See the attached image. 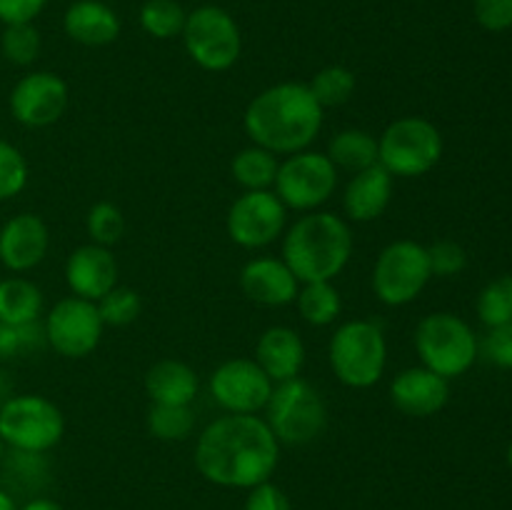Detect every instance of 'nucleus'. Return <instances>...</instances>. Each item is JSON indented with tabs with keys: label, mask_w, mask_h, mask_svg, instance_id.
Returning a JSON list of instances; mask_svg holds the SVG:
<instances>
[{
	"label": "nucleus",
	"mask_w": 512,
	"mask_h": 510,
	"mask_svg": "<svg viewBox=\"0 0 512 510\" xmlns=\"http://www.w3.org/2000/svg\"><path fill=\"white\" fill-rule=\"evenodd\" d=\"M68 100V83L58 73L35 70L23 75L10 90V113L25 128H48L63 118Z\"/></svg>",
	"instance_id": "2eb2a0df"
},
{
	"label": "nucleus",
	"mask_w": 512,
	"mask_h": 510,
	"mask_svg": "<svg viewBox=\"0 0 512 510\" xmlns=\"http://www.w3.org/2000/svg\"><path fill=\"white\" fill-rule=\"evenodd\" d=\"M475 20L490 33L512 28V0H475Z\"/></svg>",
	"instance_id": "ea45409f"
},
{
	"label": "nucleus",
	"mask_w": 512,
	"mask_h": 510,
	"mask_svg": "<svg viewBox=\"0 0 512 510\" xmlns=\"http://www.w3.org/2000/svg\"><path fill=\"white\" fill-rule=\"evenodd\" d=\"M265 423L280 445H310L328 430V405L303 378L275 383L265 405Z\"/></svg>",
	"instance_id": "39448f33"
},
{
	"label": "nucleus",
	"mask_w": 512,
	"mask_h": 510,
	"mask_svg": "<svg viewBox=\"0 0 512 510\" xmlns=\"http://www.w3.org/2000/svg\"><path fill=\"white\" fill-rule=\"evenodd\" d=\"M393 183L395 178L380 163L360 170L345 185L343 213L355 223H373L390 208Z\"/></svg>",
	"instance_id": "aec40b11"
},
{
	"label": "nucleus",
	"mask_w": 512,
	"mask_h": 510,
	"mask_svg": "<svg viewBox=\"0 0 512 510\" xmlns=\"http://www.w3.org/2000/svg\"><path fill=\"white\" fill-rule=\"evenodd\" d=\"M0 50H3L8 63L28 68V65H33L40 55L38 28H35L33 23L5 25L3 35H0Z\"/></svg>",
	"instance_id": "72a5a7b5"
},
{
	"label": "nucleus",
	"mask_w": 512,
	"mask_h": 510,
	"mask_svg": "<svg viewBox=\"0 0 512 510\" xmlns=\"http://www.w3.org/2000/svg\"><path fill=\"white\" fill-rule=\"evenodd\" d=\"M3 453H5V443L0 440V460H3Z\"/></svg>",
	"instance_id": "de8ad7c7"
},
{
	"label": "nucleus",
	"mask_w": 512,
	"mask_h": 510,
	"mask_svg": "<svg viewBox=\"0 0 512 510\" xmlns=\"http://www.w3.org/2000/svg\"><path fill=\"white\" fill-rule=\"evenodd\" d=\"M430 278L428 248L415 240H393L375 260L373 293L388 308H403L423 293Z\"/></svg>",
	"instance_id": "9d476101"
},
{
	"label": "nucleus",
	"mask_w": 512,
	"mask_h": 510,
	"mask_svg": "<svg viewBox=\"0 0 512 510\" xmlns=\"http://www.w3.org/2000/svg\"><path fill=\"white\" fill-rule=\"evenodd\" d=\"M253 360L273 383H285V380L300 378L303 373L305 343L298 330L288 325H273L258 338Z\"/></svg>",
	"instance_id": "412c9836"
},
{
	"label": "nucleus",
	"mask_w": 512,
	"mask_h": 510,
	"mask_svg": "<svg viewBox=\"0 0 512 510\" xmlns=\"http://www.w3.org/2000/svg\"><path fill=\"white\" fill-rule=\"evenodd\" d=\"M43 345H48V340H45V330L40 320L25 325L0 323V363L33 353Z\"/></svg>",
	"instance_id": "c9c22d12"
},
{
	"label": "nucleus",
	"mask_w": 512,
	"mask_h": 510,
	"mask_svg": "<svg viewBox=\"0 0 512 510\" xmlns=\"http://www.w3.org/2000/svg\"><path fill=\"white\" fill-rule=\"evenodd\" d=\"M0 463L5 465V475L23 490L43 488L50 473L45 453H28V450L10 448L8 455L3 453V460H0Z\"/></svg>",
	"instance_id": "2f4dec72"
},
{
	"label": "nucleus",
	"mask_w": 512,
	"mask_h": 510,
	"mask_svg": "<svg viewBox=\"0 0 512 510\" xmlns=\"http://www.w3.org/2000/svg\"><path fill=\"white\" fill-rule=\"evenodd\" d=\"M118 260L103 245H80L65 260V283L75 298L98 303L118 285Z\"/></svg>",
	"instance_id": "f3484780"
},
{
	"label": "nucleus",
	"mask_w": 512,
	"mask_h": 510,
	"mask_svg": "<svg viewBox=\"0 0 512 510\" xmlns=\"http://www.w3.org/2000/svg\"><path fill=\"white\" fill-rule=\"evenodd\" d=\"M50 248V230L35 213H18L0 225V263L13 273L38 268Z\"/></svg>",
	"instance_id": "dca6fc26"
},
{
	"label": "nucleus",
	"mask_w": 512,
	"mask_h": 510,
	"mask_svg": "<svg viewBox=\"0 0 512 510\" xmlns=\"http://www.w3.org/2000/svg\"><path fill=\"white\" fill-rule=\"evenodd\" d=\"M478 348L483 350V355L493 365H498L503 370H512V325L490 328L483 345H478Z\"/></svg>",
	"instance_id": "58836bf2"
},
{
	"label": "nucleus",
	"mask_w": 512,
	"mask_h": 510,
	"mask_svg": "<svg viewBox=\"0 0 512 510\" xmlns=\"http://www.w3.org/2000/svg\"><path fill=\"white\" fill-rule=\"evenodd\" d=\"M348 220L325 210L305 213L283 233V260L303 283L335 280L353 258Z\"/></svg>",
	"instance_id": "7ed1b4c3"
},
{
	"label": "nucleus",
	"mask_w": 512,
	"mask_h": 510,
	"mask_svg": "<svg viewBox=\"0 0 512 510\" xmlns=\"http://www.w3.org/2000/svg\"><path fill=\"white\" fill-rule=\"evenodd\" d=\"M28 185V160L8 140H0V200H10Z\"/></svg>",
	"instance_id": "e433bc0d"
},
{
	"label": "nucleus",
	"mask_w": 512,
	"mask_h": 510,
	"mask_svg": "<svg viewBox=\"0 0 512 510\" xmlns=\"http://www.w3.org/2000/svg\"><path fill=\"white\" fill-rule=\"evenodd\" d=\"M443 158V135L430 120L405 115L378 138V163L393 178H420Z\"/></svg>",
	"instance_id": "0eeeda50"
},
{
	"label": "nucleus",
	"mask_w": 512,
	"mask_h": 510,
	"mask_svg": "<svg viewBox=\"0 0 512 510\" xmlns=\"http://www.w3.org/2000/svg\"><path fill=\"white\" fill-rule=\"evenodd\" d=\"M428 260H430V273L433 278H453L460 275L468 265V253H465L463 245H458L455 240H438L428 248Z\"/></svg>",
	"instance_id": "4c0bfd02"
},
{
	"label": "nucleus",
	"mask_w": 512,
	"mask_h": 510,
	"mask_svg": "<svg viewBox=\"0 0 512 510\" xmlns=\"http://www.w3.org/2000/svg\"><path fill=\"white\" fill-rule=\"evenodd\" d=\"M245 510H293V503L283 488H278L273 480H265V483L248 490Z\"/></svg>",
	"instance_id": "a19ab883"
},
{
	"label": "nucleus",
	"mask_w": 512,
	"mask_h": 510,
	"mask_svg": "<svg viewBox=\"0 0 512 510\" xmlns=\"http://www.w3.org/2000/svg\"><path fill=\"white\" fill-rule=\"evenodd\" d=\"M45 340L63 358H88L103 338V320L93 300L70 298L58 300L45 315Z\"/></svg>",
	"instance_id": "ddd939ff"
},
{
	"label": "nucleus",
	"mask_w": 512,
	"mask_h": 510,
	"mask_svg": "<svg viewBox=\"0 0 512 510\" xmlns=\"http://www.w3.org/2000/svg\"><path fill=\"white\" fill-rule=\"evenodd\" d=\"M240 288L253 303L268 308H283L295 303L300 290V280L285 265L283 258H253L240 270Z\"/></svg>",
	"instance_id": "6ab92c4d"
},
{
	"label": "nucleus",
	"mask_w": 512,
	"mask_h": 510,
	"mask_svg": "<svg viewBox=\"0 0 512 510\" xmlns=\"http://www.w3.org/2000/svg\"><path fill=\"white\" fill-rule=\"evenodd\" d=\"M275 383L253 358H233L220 363L208 380L215 403L233 415H258L265 410Z\"/></svg>",
	"instance_id": "4468645a"
},
{
	"label": "nucleus",
	"mask_w": 512,
	"mask_h": 510,
	"mask_svg": "<svg viewBox=\"0 0 512 510\" xmlns=\"http://www.w3.org/2000/svg\"><path fill=\"white\" fill-rule=\"evenodd\" d=\"M335 378L353 390L373 388L388 368V340L373 320H348L338 325L328 345Z\"/></svg>",
	"instance_id": "20e7f679"
},
{
	"label": "nucleus",
	"mask_w": 512,
	"mask_h": 510,
	"mask_svg": "<svg viewBox=\"0 0 512 510\" xmlns=\"http://www.w3.org/2000/svg\"><path fill=\"white\" fill-rule=\"evenodd\" d=\"M10 398H13V380H10V375L0 368V408H3Z\"/></svg>",
	"instance_id": "c03bdc74"
},
{
	"label": "nucleus",
	"mask_w": 512,
	"mask_h": 510,
	"mask_svg": "<svg viewBox=\"0 0 512 510\" xmlns=\"http://www.w3.org/2000/svg\"><path fill=\"white\" fill-rule=\"evenodd\" d=\"M325 110L310 93L308 83L270 85L260 90L243 113V128L253 145L275 155H295L308 150L323 130Z\"/></svg>",
	"instance_id": "f03ea898"
},
{
	"label": "nucleus",
	"mask_w": 512,
	"mask_h": 510,
	"mask_svg": "<svg viewBox=\"0 0 512 510\" xmlns=\"http://www.w3.org/2000/svg\"><path fill=\"white\" fill-rule=\"evenodd\" d=\"M280 160L260 145H248L230 163V175L243 190H273Z\"/></svg>",
	"instance_id": "a878e982"
},
{
	"label": "nucleus",
	"mask_w": 512,
	"mask_h": 510,
	"mask_svg": "<svg viewBox=\"0 0 512 510\" xmlns=\"http://www.w3.org/2000/svg\"><path fill=\"white\" fill-rule=\"evenodd\" d=\"M145 425H148V433L153 438L165 440V443H178V440H185L193 433L195 410L193 405L150 403Z\"/></svg>",
	"instance_id": "cd10ccee"
},
{
	"label": "nucleus",
	"mask_w": 512,
	"mask_h": 510,
	"mask_svg": "<svg viewBox=\"0 0 512 510\" xmlns=\"http://www.w3.org/2000/svg\"><path fill=\"white\" fill-rule=\"evenodd\" d=\"M413 343L420 363L445 380L468 373L480 350L473 328L455 313L425 315L415 328Z\"/></svg>",
	"instance_id": "423d86ee"
},
{
	"label": "nucleus",
	"mask_w": 512,
	"mask_h": 510,
	"mask_svg": "<svg viewBox=\"0 0 512 510\" xmlns=\"http://www.w3.org/2000/svg\"><path fill=\"white\" fill-rule=\"evenodd\" d=\"M338 188V168L318 150H300L280 163L273 193L288 210L313 213L328 203Z\"/></svg>",
	"instance_id": "9b49d317"
},
{
	"label": "nucleus",
	"mask_w": 512,
	"mask_h": 510,
	"mask_svg": "<svg viewBox=\"0 0 512 510\" xmlns=\"http://www.w3.org/2000/svg\"><path fill=\"white\" fill-rule=\"evenodd\" d=\"M355 73L345 65H325L318 73L310 78L308 88L315 95V100L320 103V108H338L345 105L355 93Z\"/></svg>",
	"instance_id": "c85d7f7f"
},
{
	"label": "nucleus",
	"mask_w": 512,
	"mask_h": 510,
	"mask_svg": "<svg viewBox=\"0 0 512 510\" xmlns=\"http://www.w3.org/2000/svg\"><path fill=\"white\" fill-rule=\"evenodd\" d=\"M198 390V373L183 360H158L145 373V393H148L150 403L193 405V400L198 398Z\"/></svg>",
	"instance_id": "5701e85b"
},
{
	"label": "nucleus",
	"mask_w": 512,
	"mask_h": 510,
	"mask_svg": "<svg viewBox=\"0 0 512 510\" xmlns=\"http://www.w3.org/2000/svg\"><path fill=\"white\" fill-rule=\"evenodd\" d=\"M295 305H298V313L303 315L305 323L325 328V325H333L338 320L340 310H343V298H340L333 280H318V283L300 285Z\"/></svg>",
	"instance_id": "bb28decb"
},
{
	"label": "nucleus",
	"mask_w": 512,
	"mask_h": 510,
	"mask_svg": "<svg viewBox=\"0 0 512 510\" xmlns=\"http://www.w3.org/2000/svg\"><path fill=\"white\" fill-rule=\"evenodd\" d=\"M0 510H18L13 495H10L8 490H3V488H0Z\"/></svg>",
	"instance_id": "a18cd8bd"
},
{
	"label": "nucleus",
	"mask_w": 512,
	"mask_h": 510,
	"mask_svg": "<svg viewBox=\"0 0 512 510\" xmlns=\"http://www.w3.org/2000/svg\"><path fill=\"white\" fill-rule=\"evenodd\" d=\"M390 400L395 408L410 418L438 415L450 400V380L433 373L425 365L405 368L390 383Z\"/></svg>",
	"instance_id": "a211bd4d"
},
{
	"label": "nucleus",
	"mask_w": 512,
	"mask_h": 510,
	"mask_svg": "<svg viewBox=\"0 0 512 510\" xmlns=\"http://www.w3.org/2000/svg\"><path fill=\"white\" fill-rule=\"evenodd\" d=\"M325 155L333 160L335 168L355 175L378 163V138L370 130L345 128L330 138Z\"/></svg>",
	"instance_id": "b1692460"
},
{
	"label": "nucleus",
	"mask_w": 512,
	"mask_h": 510,
	"mask_svg": "<svg viewBox=\"0 0 512 510\" xmlns=\"http://www.w3.org/2000/svg\"><path fill=\"white\" fill-rule=\"evenodd\" d=\"M43 290L28 278L0 280V323H38L43 315Z\"/></svg>",
	"instance_id": "393cba45"
},
{
	"label": "nucleus",
	"mask_w": 512,
	"mask_h": 510,
	"mask_svg": "<svg viewBox=\"0 0 512 510\" xmlns=\"http://www.w3.org/2000/svg\"><path fill=\"white\" fill-rule=\"evenodd\" d=\"M63 410L45 395H13L0 408V440L13 450L48 453L63 440Z\"/></svg>",
	"instance_id": "6e6552de"
},
{
	"label": "nucleus",
	"mask_w": 512,
	"mask_h": 510,
	"mask_svg": "<svg viewBox=\"0 0 512 510\" xmlns=\"http://www.w3.org/2000/svg\"><path fill=\"white\" fill-rule=\"evenodd\" d=\"M183 43L190 60L208 73H225L233 68L243 50L240 28L228 10L218 5H200L188 13Z\"/></svg>",
	"instance_id": "1a4fd4ad"
},
{
	"label": "nucleus",
	"mask_w": 512,
	"mask_h": 510,
	"mask_svg": "<svg viewBox=\"0 0 512 510\" xmlns=\"http://www.w3.org/2000/svg\"><path fill=\"white\" fill-rule=\"evenodd\" d=\"M18 510H63V505L55 503V500L50 498H40V495H35V498H30L28 503Z\"/></svg>",
	"instance_id": "37998d69"
},
{
	"label": "nucleus",
	"mask_w": 512,
	"mask_h": 510,
	"mask_svg": "<svg viewBox=\"0 0 512 510\" xmlns=\"http://www.w3.org/2000/svg\"><path fill=\"white\" fill-rule=\"evenodd\" d=\"M475 310L488 328L512 325V275H500V278L490 280L480 290Z\"/></svg>",
	"instance_id": "7c9ffc66"
},
{
	"label": "nucleus",
	"mask_w": 512,
	"mask_h": 510,
	"mask_svg": "<svg viewBox=\"0 0 512 510\" xmlns=\"http://www.w3.org/2000/svg\"><path fill=\"white\" fill-rule=\"evenodd\" d=\"M85 230L90 235V243L103 245V248L120 243L125 235L123 210L115 203H110V200H100L85 215Z\"/></svg>",
	"instance_id": "473e14b6"
},
{
	"label": "nucleus",
	"mask_w": 512,
	"mask_h": 510,
	"mask_svg": "<svg viewBox=\"0 0 512 510\" xmlns=\"http://www.w3.org/2000/svg\"><path fill=\"white\" fill-rule=\"evenodd\" d=\"M45 5L48 0H0V20L5 25L33 23L43 13Z\"/></svg>",
	"instance_id": "79ce46f5"
},
{
	"label": "nucleus",
	"mask_w": 512,
	"mask_h": 510,
	"mask_svg": "<svg viewBox=\"0 0 512 510\" xmlns=\"http://www.w3.org/2000/svg\"><path fill=\"white\" fill-rule=\"evenodd\" d=\"M65 35L85 48H103L118 40L120 18L100 0H78L65 10Z\"/></svg>",
	"instance_id": "4be33fe9"
},
{
	"label": "nucleus",
	"mask_w": 512,
	"mask_h": 510,
	"mask_svg": "<svg viewBox=\"0 0 512 510\" xmlns=\"http://www.w3.org/2000/svg\"><path fill=\"white\" fill-rule=\"evenodd\" d=\"M185 18H188V13L175 0H145L143 8H140V25H143L145 33L158 40L183 35Z\"/></svg>",
	"instance_id": "c756f323"
},
{
	"label": "nucleus",
	"mask_w": 512,
	"mask_h": 510,
	"mask_svg": "<svg viewBox=\"0 0 512 510\" xmlns=\"http://www.w3.org/2000/svg\"><path fill=\"white\" fill-rule=\"evenodd\" d=\"M95 305H98L103 325H110V328H125V325L135 323L140 318V310H143L138 290L125 288V285H115Z\"/></svg>",
	"instance_id": "f704fd0d"
},
{
	"label": "nucleus",
	"mask_w": 512,
	"mask_h": 510,
	"mask_svg": "<svg viewBox=\"0 0 512 510\" xmlns=\"http://www.w3.org/2000/svg\"><path fill=\"white\" fill-rule=\"evenodd\" d=\"M288 223V208L273 190H243L230 205L228 228L230 240L245 250H260L283 238Z\"/></svg>",
	"instance_id": "f8f14e48"
},
{
	"label": "nucleus",
	"mask_w": 512,
	"mask_h": 510,
	"mask_svg": "<svg viewBox=\"0 0 512 510\" xmlns=\"http://www.w3.org/2000/svg\"><path fill=\"white\" fill-rule=\"evenodd\" d=\"M193 463L208 483L250 490L273 478L280 443L260 415H220L205 425L195 443Z\"/></svg>",
	"instance_id": "f257e3e1"
},
{
	"label": "nucleus",
	"mask_w": 512,
	"mask_h": 510,
	"mask_svg": "<svg viewBox=\"0 0 512 510\" xmlns=\"http://www.w3.org/2000/svg\"><path fill=\"white\" fill-rule=\"evenodd\" d=\"M508 463H510V468H512V443L508 445Z\"/></svg>",
	"instance_id": "49530a36"
}]
</instances>
